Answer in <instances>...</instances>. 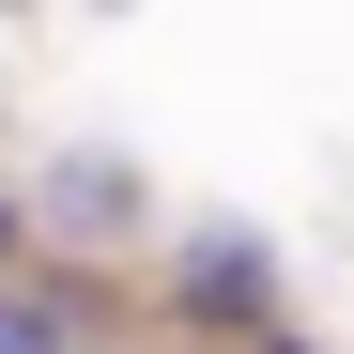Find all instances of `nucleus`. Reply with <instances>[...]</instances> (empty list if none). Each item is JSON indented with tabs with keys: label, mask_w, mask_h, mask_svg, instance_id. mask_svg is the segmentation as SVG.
<instances>
[{
	"label": "nucleus",
	"mask_w": 354,
	"mask_h": 354,
	"mask_svg": "<svg viewBox=\"0 0 354 354\" xmlns=\"http://www.w3.org/2000/svg\"><path fill=\"white\" fill-rule=\"evenodd\" d=\"M0 354H62V308L46 292H0Z\"/></svg>",
	"instance_id": "2"
},
{
	"label": "nucleus",
	"mask_w": 354,
	"mask_h": 354,
	"mask_svg": "<svg viewBox=\"0 0 354 354\" xmlns=\"http://www.w3.org/2000/svg\"><path fill=\"white\" fill-rule=\"evenodd\" d=\"M185 292H201V308H247L262 262H247V247H201V262H185Z\"/></svg>",
	"instance_id": "1"
}]
</instances>
